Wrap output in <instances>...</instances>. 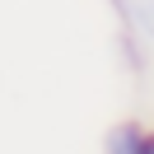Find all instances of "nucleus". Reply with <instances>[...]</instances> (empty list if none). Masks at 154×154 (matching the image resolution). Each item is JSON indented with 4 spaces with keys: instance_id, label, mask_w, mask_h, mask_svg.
Listing matches in <instances>:
<instances>
[{
    "instance_id": "7ed1b4c3",
    "label": "nucleus",
    "mask_w": 154,
    "mask_h": 154,
    "mask_svg": "<svg viewBox=\"0 0 154 154\" xmlns=\"http://www.w3.org/2000/svg\"><path fill=\"white\" fill-rule=\"evenodd\" d=\"M140 154H154V131H149V140H145V149Z\"/></svg>"
},
{
    "instance_id": "f257e3e1",
    "label": "nucleus",
    "mask_w": 154,
    "mask_h": 154,
    "mask_svg": "<svg viewBox=\"0 0 154 154\" xmlns=\"http://www.w3.org/2000/svg\"><path fill=\"white\" fill-rule=\"evenodd\" d=\"M145 140H149V131L140 122H117L107 131V140H103V154H140Z\"/></svg>"
},
{
    "instance_id": "20e7f679",
    "label": "nucleus",
    "mask_w": 154,
    "mask_h": 154,
    "mask_svg": "<svg viewBox=\"0 0 154 154\" xmlns=\"http://www.w3.org/2000/svg\"><path fill=\"white\" fill-rule=\"evenodd\" d=\"M112 5H117V10H122V0H112Z\"/></svg>"
},
{
    "instance_id": "f03ea898",
    "label": "nucleus",
    "mask_w": 154,
    "mask_h": 154,
    "mask_svg": "<svg viewBox=\"0 0 154 154\" xmlns=\"http://www.w3.org/2000/svg\"><path fill=\"white\" fill-rule=\"evenodd\" d=\"M122 14L131 23V33H140L145 42H154V0H122Z\"/></svg>"
}]
</instances>
